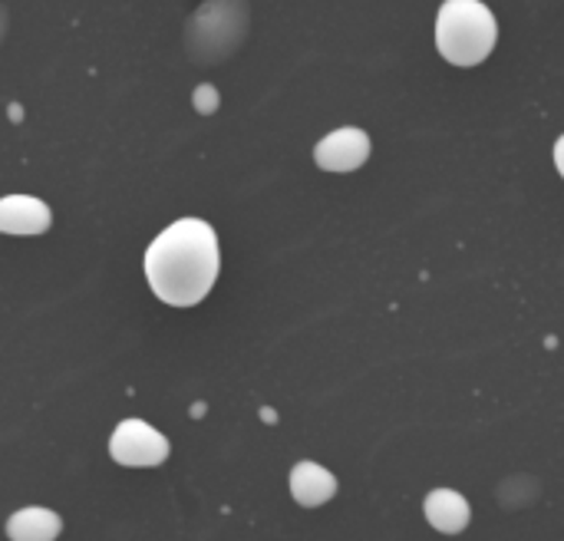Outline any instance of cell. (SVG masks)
<instances>
[{
	"label": "cell",
	"instance_id": "5",
	"mask_svg": "<svg viewBox=\"0 0 564 541\" xmlns=\"http://www.w3.org/2000/svg\"><path fill=\"white\" fill-rule=\"evenodd\" d=\"M53 212L36 195H3L0 198V235L13 238H33L50 231Z\"/></svg>",
	"mask_w": 564,
	"mask_h": 541
},
{
	"label": "cell",
	"instance_id": "9",
	"mask_svg": "<svg viewBox=\"0 0 564 541\" xmlns=\"http://www.w3.org/2000/svg\"><path fill=\"white\" fill-rule=\"evenodd\" d=\"M218 89L212 86V83H202V86H195V93H192V106L202 112V116H212L215 109H218Z\"/></svg>",
	"mask_w": 564,
	"mask_h": 541
},
{
	"label": "cell",
	"instance_id": "6",
	"mask_svg": "<svg viewBox=\"0 0 564 541\" xmlns=\"http://www.w3.org/2000/svg\"><path fill=\"white\" fill-rule=\"evenodd\" d=\"M291 496L301 509H321L337 496V476L330 469H324L321 463H297L288 476Z\"/></svg>",
	"mask_w": 564,
	"mask_h": 541
},
{
	"label": "cell",
	"instance_id": "3",
	"mask_svg": "<svg viewBox=\"0 0 564 541\" xmlns=\"http://www.w3.org/2000/svg\"><path fill=\"white\" fill-rule=\"evenodd\" d=\"M169 436L149 426L145 420H122L109 436V456L126 469H155L169 459Z\"/></svg>",
	"mask_w": 564,
	"mask_h": 541
},
{
	"label": "cell",
	"instance_id": "7",
	"mask_svg": "<svg viewBox=\"0 0 564 541\" xmlns=\"http://www.w3.org/2000/svg\"><path fill=\"white\" fill-rule=\"evenodd\" d=\"M423 512H426V522L443 535H463L469 529V519H473L469 499L456 489H433L426 496Z\"/></svg>",
	"mask_w": 564,
	"mask_h": 541
},
{
	"label": "cell",
	"instance_id": "4",
	"mask_svg": "<svg viewBox=\"0 0 564 541\" xmlns=\"http://www.w3.org/2000/svg\"><path fill=\"white\" fill-rule=\"evenodd\" d=\"M370 136L357 126H344L327 132L314 145V162L324 172H357L370 159Z\"/></svg>",
	"mask_w": 564,
	"mask_h": 541
},
{
	"label": "cell",
	"instance_id": "2",
	"mask_svg": "<svg viewBox=\"0 0 564 541\" xmlns=\"http://www.w3.org/2000/svg\"><path fill=\"white\" fill-rule=\"evenodd\" d=\"M499 40V20L482 0H443L436 10V50L453 66H479Z\"/></svg>",
	"mask_w": 564,
	"mask_h": 541
},
{
	"label": "cell",
	"instance_id": "10",
	"mask_svg": "<svg viewBox=\"0 0 564 541\" xmlns=\"http://www.w3.org/2000/svg\"><path fill=\"white\" fill-rule=\"evenodd\" d=\"M555 169H558V175L564 178V136L555 142Z\"/></svg>",
	"mask_w": 564,
	"mask_h": 541
},
{
	"label": "cell",
	"instance_id": "1",
	"mask_svg": "<svg viewBox=\"0 0 564 541\" xmlns=\"http://www.w3.org/2000/svg\"><path fill=\"white\" fill-rule=\"evenodd\" d=\"M149 291L169 307L202 304L221 271L218 235L202 218H178L162 228L142 258Z\"/></svg>",
	"mask_w": 564,
	"mask_h": 541
},
{
	"label": "cell",
	"instance_id": "8",
	"mask_svg": "<svg viewBox=\"0 0 564 541\" xmlns=\"http://www.w3.org/2000/svg\"><path fill=\"white\" fill-rule=\"evenodd\" d=\"M7 539L10 541H56L63 532V519L59 512L53 509H43V506H26V509H17L7 526H3Z\"/></svg>",
	"mask_w": 564,
	"mask_h": 541
}]
</instances>
